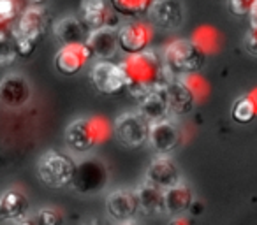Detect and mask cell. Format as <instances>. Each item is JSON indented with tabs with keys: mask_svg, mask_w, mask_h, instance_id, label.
<instances>
[{
	"mask_svg": "<svg viewBox=\"0 0 257 225\" xmlns=\"http://www.w3.org/2000/svg\"><path fill=\"white\" fill-rule=\"evenodd\" d=\"M140 199V209L145 214H161L166 211L164 190L157 185H152L150 181H145L136 190Z\"/></svg>",
	"mask_w": 257,
	"mask_h": 225,
	"instance_id": "22",
	"label": "cell"
},
{
	"mask_svg": "<svg viewBox=\"0 0 257 225\" xmlns=\"http://www.w3.org/2000/svg\"><path fill=\"white\" fill-rule=\"evenodd\" d=\"M248 22H250V29H257V2L253 6V9L248 15Z\"/></svg>",
	"mask_w": 257,
	"mask_h": 225,
	"instance_id": "32",
	"label": "cell"
},
{
	"mask_svg": "<svg viewBox=\"0 0 257 225\" xmlns=\"http://www.w3.org/2000/svg\"><path fill=\"white\" fill-rule=\"evenodd\" d=\"M171 225H185V221L180 220V218H175V220L171 221Z\"/></svg>",
	"mask_w": 257,
	"mask_h": 225,
	"instance_id": "34",
	"label": "cell"
},
{
	"mask_svg": "<svg viewBox=\"0 0 257 225\" xmlns=\"http://www.w3.org/2000/svg\"><path fill=\"white\" fill-rule=\"evenodd\" d=\"M53 34L60 44H78L86 43L90 29L81 20V16H65L55 23Z\"/></svg>",
	"mask_w": 257,
	"mask_h": 225,
	"instance_id": "19",
	"label": "cell"
},
{
	"mask_svg": "<svg viewBox=\"0 0 257 225\" xmlns=\"http://www.w3.org/2000/svg\"><path fill=\"white\" fill-rule=\"evenodd\" d=\"M121 69L127 78V90L134 99L141 100L150 92L162 85H168L169 78L164 67V60L155 51L127 55L123 62H120Z\"/></svg>",
	"mask_w": 257,
	"mask_h": 225,
	"instance_id": "1",
	"label": "cell"
},
{
	"mask_svg": "<svg viewBox=\"0 0 257 225\" xmlns=\"http://www.w3.org/2000/svg\"><path fill=\"white\" fill-rule=\"evenodd\" d=\"M16 225H34V221H30V220H27V218H23V220H20Z\"/></svg>",
	"mask_w": 257,
	"mask_h": 225,
	"instance_id": "33",
	"label": "cell"
},
{
	"mask_svg": "<svg viewBox=\"0 0 257 225\" xmlns=\"http://www.w3.org/2000/svg\"><path fill=\"white\" fill-rule=\"evenodd\" d=\"M196 41L197 44H199L201 48H203L204 51H206V44H211L213 46V43H215V32H213V29H201V30H197V34H196Z\"/></svg>",
	"mask_w": 257,
	"mask_h": 225,
	"instance_id": "30",
	"label": "cell"
},
{
	"mask_svg": "<svg viewBox=\"0 0 257 225\" xmlns=\"http://www.w3.org/2000/svg\"><path fill=\"white\" fill-rule=\"evenodd\" d=\"M148 18L162 30L180 29L185 18L182 0H155L148 13Z\"/></svg>",
	"mask_w": 257,
	"mask_h": 225,
	"instance_id": "14",
	"label": "cell"
},
{
	"mask_svg": "<svg viewBox=\"0 0 257 225\" xmlns=\"http://www.w3.org/2000/svg\"><path fill=\"white\" fill-rule=\"evenodd\" d=\"M106 167L97 160H85L78 165L71 185L81 193H95L106 186Z\"/></svg>",
	"mask_w": 257,
	"mask_h": 225,
	"instance_id": "13",
	"label": "cell"
},
{
	"mask_svg": "<svg viewBox=\"0 0 257 225\" xmlns=\"http://www.w3.org/2000/svg\"><path fill=\"white\" fill-rule=\"evenodd\" d=\"M79 16L90 30L120 29L123 18L114 11L109 0H81Z\"/></svg>",
	"mask_w": 257,
	"mask_h": 225,
	"instance_id": "8",
	"label": "cell"
},
{
	"mask_svg": "<svg viewBox=\"0 0 257 225\" xmlns=\"http://www.w3.org/2000/svg\"><path fill=\"white\" fill-rule=\"evenodd\" d=\"M257 0H227V9L234 16H248Z\"/></svg>",
	"mask_w": 257,
	"mask_h": 225,
	"instance_id": "28",
	"label": "cell"
},
{
	"mask_svg": "<svg viewBox=\"0 0 257 225\" xmlns=\"http://www.w3.org/2000/svg\"><path fill=\"white\" fill-rule=\"evenodd\" d=\"M78 164L71 157L58 151H46L37 162L39 179L50 188H62L72 183Z\"/></svg>",
	"mask_w": 257,
	"mask_h": 225,
	"instance_id": "4",
	"label": "cell"
},
{
	"mask_svg": "<svg viewBox=\"0 0 257 225\" xmlns=\"http://www.w3.org/2000/svg\"><path fill=\"white\" fill-rule=\"evenodd\" d=\"M86 44H88L93 58H97V60H109V58H113L114 53L120 50L118 29L90 30Z\"/></svg>",
	"mask_w": 257,
	"mask_h": 225,
	"instance_id": "18",
	"label": "cell"
},
{
	"mask_svg": "<svg viewBox=\"0 0 257 225\" xmlns=\"http://www.w3.org/2000/svg\"><path fill=\"white\" fill-rule=\"evenodd\" d=\"M92 57L93 55L86 43L62 44V48L55 55V67L60 74L74 76L85 67Z\"/></svg>",
	"mask_w": 257,
	"mask_h": 225,
	"instance_id": "10",
	"label": "cell"
},
{
	"mask_svg": "<svg viewBox=\"0 0 257 225\" xmlns=\"http://www.w3.org/2000/svg\"><path fill=\"white\" fill-rule=\"evenodd\" d=\"M22 13H18V4L16 0H0V22L2 27H6L9 22L20 18Z\"/></svg>",
	"mask_w": 257,
	"mask_h": 225,
	"instance_id": "27",
	"label": "cell"
},
{
	"mask_svg": "<svg viewBox=\"0 0 257 225\" xmlns=\"http://www.w3.org/2000/svg\"><path fill=\"white\" fill-rule=\"evenodd\" d=\"M168 102L171 113L176 116H185L194 109L197 102V92L189 85V79H171L168 83Z\"/></svg>",
	"mask_w": 257,
	"mask_h": 225,
	"instance_id": "16",
	"label": "cell"
},
{
	"mask_svg": "<svg viewBox=\"0 0 257 225\" xmlns=\"http://www.w3.org/2000/svg\"><path fill=\"white\" fill-rule=\"evenodd\" d=\"M150 129L152 123L138 111V113H123L118 116L113 132L123 146L138 148L147 139H150Z\"/></svg>",
	"mask_w": 257,
	"mask_h": 225,
	"instance_id": "5",
	"label": "cell"
},
{
	"mask_svg": "<svg viewBox=\"0 0 257 225\" xmlns=\"http://www.w3.org/2000/svg\"><path fill=\"white\" fill-rule=\"evenodd\" d=\"M29 2H32V4H43L44 0H29Z\"/></svg>",
	"mask_w": 257,
	"mask_h": 225,
	"instance_id": "36",
	"label": "cell"
},
{
	"mask_svg": "<svg viewBox=\"0 0 257 225\" xmlns=\"http://www.w3.org/2000/svg\"><path fill=\"white\" fill-rule=\"evenodd\" d=\"M164 67L171 79H183L196 76L206 62V51L190 39H176L169 43L162 55Z\"/></svg>",
	"mask_w": 257,
	"mask_h": 225,
	"instance_id": "2",
	"label": "cell"
},
{
	"mask_svg": "<svg viewBox=\"0 0 257 225\" xmlns=\"http://www.w3.org/2000/svg\"><path fill=\"white\" fill-rule=\"evenodd\" d=\"M120 225H138L136 221H133V220H128V221H123V223H120Z\"/></svg>",
	"mask_w": 257,
	"mask_h": 225,
	"instance_id": "35",
	"label": "cell"
},
{
	"mask_svg": "<svg viewBox=\"0 0 257 225\" xmlns=\"http://www.w3.org/2000/svg\"><path fill=\"white\" fill-rule=\"evenodd\" d=\"M257 116V97L245 95L238 99L232 106V120L236 123H248Z\"/></svg>",
	"mask_w": 257,
	"mask_h": 225,
	"instance_id": "25",
	"label": "cell"
},
{
	"mask_svg": "<svg viewBox=\"0 0 257 225\" xmlns=\"http://www.w3.org/2000/svg\"><path fill=\"white\" fill-rule=\"evenodd\" d=\"M106 207L109 216L118 223L133 220L140 209V199L133 190H114L107 195Z\"/></svg>",
	"mask_w": 257,
	"mask_h": 225,
	"instance_id": "15",
	"label": "cell"
},
{
	"mask_svg": "<svg viewBox=\"0 0 257 225\" xmlns=\"http://www.w3.org/2000/svg\"><path fill=\"white\" fill-rule=\"evenodd\" d=\"M48 29V13L39 4H34L30 8L23 9L20 18L16 20L15 36L22 39H29L32 43H37L41 37L46 34Z\"/></svg>",
	"mask_w": 257,
	"mask_h": 225,
	"instance_id": "9",
	"label": "cell"
},
{
	"mask_svg": "<svg viewBox=\"0 0 257 225\" xmlns=\"http://www.w3.org/2000/svg\"><path fill=\"white\" fill-rule=\"evenodd\" d=\"M20 57L18 46H16V37L15 34H9L8 30H2V36H0V65L2 67H8L11 65L16 58Z\"/></svg>",
	"mask_w": 257,
	"mask_h": 225,
	"instance_id": "26",
	"label": "cell"
},
{
	"mask_svg": "<svg viewBox=\"0 0 257 225\" xmlns=\"http://www.w3.org/2000/svg\"><path fill=\"white\" fill-rule=\"evenodd\" d=\"M90 83L97 92L104 95H114L127 88L125 71L120 64H113L109 60H97L90 69Z\"/></svg>",
	"mask_w": 257,
	"mask_h": 225,
	"instance_id": "6",
	"label": "cell"
},
{
	"mask_svg": "<svg viewBox=\"0 0 257 225\" xmlns=\"http://www.w3.org/2000/svg\"><path fill=\"white\" fill-rule=\"evenodd\" d=\"M37 225H60V214L55 209H41L37 214Z\"/></svg>",
	"mask_w": 257,
	"mask_h": 225,
	"instance_id": "29",
	"label": "cell"
},
{
	"mask_svg": "<svg viewBox=\"0 0 257 225\" xmlns=\"http://www.w3.org/2000/svg\"><path fill=\"white\" fill-rule=\"evenodd\" d=\"M164 200H166V213L173 214V216H180L185 211H189V207L194 202V197L189 185L180 181L178 185L169 186V188L164 190Z\"/></svg>",
	"mask_w": 257,
	"mask_h": 225,
	"instance_id": "21",
	"label": "cell"
},
{
	"mask_svg": "<svg viewBox=\"0 0 257 225\" xmlns=\"http://www.w3.org/2000/svg\"><path fill=\"white\" fill-rule=\"evenodd\" d=\"M107 130H109V127L102 118H79L67 127L65 141H67L71 150L78 151V153H85L106 139Z\"/></svg>",
	"mask_w": 257,
	"mask_h": 225,
	"instance_id": "3",
	"label": "cell"
},
{
	"mask_svg": "<svg viewBox=\"0 0 257 225\" xmlns=\"http://www.w3.org/2000/svg\"><path fill=\"white\" fill-rule=\"evenodd\" d=\"M183 139V132L175 120L168 118L162 122L152 123L150 129V144L159 155H169L180 146Z\"/></svg>",
	"mask_w": 257,
	"mask_h": 225,
	"instance_id": "12",
	"label": "cell"
},
{
	"mask_svg": "<svg viewBox=\"0 0 257 225\" xmlns=\"http://www.w3.org/2000/svg\"><path fill=\"white\" fill-rule=\"evenodd\" d=\"M90 225H97V223H90Z\"/></svg>",
	"mask_w": 257,
	"mask_h": 225,
	"instance_id": "37",
	"label": "cell"
},
{
	"mask_svg": "<svg viewBox=\"0 0 257 225\" xmlns=\"http://www.w3.org/2000/svg\"><path fill=\"white\" fill-rule=\"evenodd\" d=\"M245 48L248 53L257 55V29H250L245 37Z\"/></svg>",
	"mask_w": 257,
	"mask_h": 225,
	"instance_id": "31",
	"label": "cell"
},
{
	"mask_svg": "<svg viewBox=\"0 0 257 225\" xmlns=\"http://www.w3.org/2000/svg\"><path fill=\"white\" fill-rule=\"evenodd\" d=\"M147 181H150L152 185L161 186L162 190L169 188V186L178 185L180 179L178 167L175 165V162L169 160L166 155H161L159 158H155L147 169Z\"/></svg>",
	"mask_w": 257,
	"mask_h": 225,
	"instance_id": "20",
	"label": "cell"
},
{
	"mask_svg": "<svg viewBox=\"0 0 257 225\" xmlns=\"http://www.w3.org/2000/svg\"><path fill=\"white\" fill-rule=\"evenodd\" d=\"M27 199L18 190H8L2 195V204H0V216L2 220L20 221L25 218L27 211Z\"/></svg>",
	"mask_w": 257,
	"mask_h": 225,
	"instance_id": "23",
	"label": "cell"
},
{
	"mask_svg": "<svg viewBox=\"0 0 257 225\" xmlns=\"http://www.w3.org/2000/svg\"><path fill=\"white\" fill-rule=\"evenodd\" d=\"M113 9L127 20H140L141 16H148L150 8L155 0H109Z\"/></svg>",
	"mask_w": 257,
	"mask_h": 225,
	"instance_id": "24",
	"label": "cell"
},
{
	"mask_svg": "<svg viewBox=\"0 0 257 225\" xmlns=\"http://www.w3.org/2000/svg\"><path fill=\"white\" fill-rule=\"evenodd\" d=\"M154 37V29L143 20H128L118 29V43L125 55L143 53L148 50Z\"/></svg>",
	"mask_w": 257,
	"mask_h": 225,
	"instance_id": "7",
	"label": "cell"
},
{
	"mask_svg": "<svg viewBox=\"0 0 257 225\" xmlns=\"http://www.w3.org/2000/svg\"><path fill=\"white\" fill-rule=\"evenodd\" d=\"M150 123H157L169 118L171 107L168 102V85H162L150 92L147 97L140 100V109H138Z\"/></svg>",
	"mask_w": 257,
	"mask_h": 225,
	"instance_id": "17",
	"label": "cell"
},
{
	"mask_svg": "<svg viewBox=\"0 0 257 225\" xmlns=\"http://www.w3.org/2000/svg\"><path fill=\"white\" fill-rule=\"evenodd\" d=\"M32 97V85L22 74H8L0 83V100L9 109H20L29 104Z\"/></svg>",
	"mask_w": 257,
	"mask_h": 225,
	"instance_id": "11",
	"label": "cell"
}]
</instances>
